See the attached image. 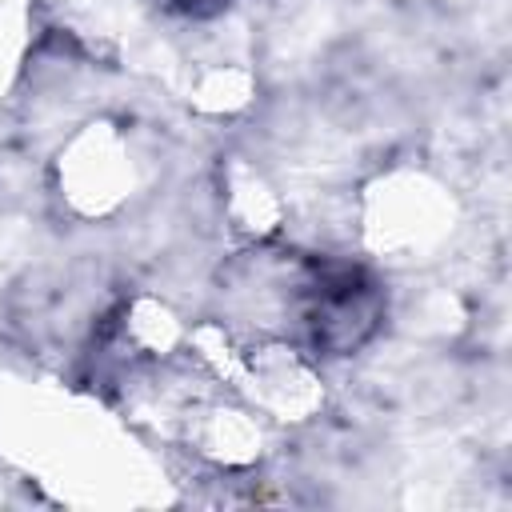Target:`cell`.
Here are the masks:
<instances>
[{
  "instance_id": "6da1fadb",
  "label": "cell",
  "mask_w": 512,
  "mask_h": 512,
  "mask_svg": "<svg viewBox=\"0 0 512 512\" xmlns=\"http://www.w3.org/2000/svg\"><path fill=\"white\" fill-rule=\"evenodd\" d=\"M172 12L188 16V20H208V16H220L232 0H164Z\"/></svg>"
}]
</instances>
